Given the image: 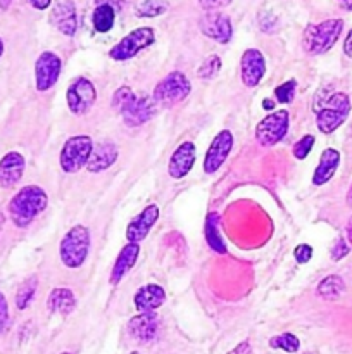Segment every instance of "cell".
I'll return each instance as SVG.
<instances>
[{
    "label": "cell",
    "instance_id": "1",
    "mask_svg": "<svg viewBox=\"0 0 352 354\" xmlns=\"http://www.w3.org/2000/svg\"><path fill=\"white\" fill-rule=\"evenodd\" d=\"M47 194L37 185L21 189L9 203V213L16 227L26 228L47 207Z\"/></svg>",
    "mask_w": 352,
    "mask_h": 354
},
{
    "label": "cell",
    "instance_id": "2",
    "mask_svg": "<svg viewBox=\"0 0 352 354\" xmlns=\"http://www.w3.org/2000/svg\"><path fill=\"white\" fill-rule=\"evenodd\" d=\"M314 113L317 114V128L323 133H333L351 113V100L345 93L337 92L323 97L314 104Z\"/></svg>",
    "mask_w": 352,
    "mask_h": 354
},
{
    "label": "cell",
    "instance_id": "3",
    "mask_svg": "<svg viewBox=\"0 0 352 354\" xmlns=\"http://www.w3.org/2000/svg\"><path fill=\"white\" fill-rule=\"evenodd\" d=\"M344 28L342 19H328L320 24H311L304 31L302 44L309 54H324L338 40Z\"/></svg>",
    "mask_w": 352,
    "mask_h": 354
},
{
    "label": "cell",
    "instance_id": "4",
    "mask_svg": "<svg viewBox=\"0 0 352 354\" xmlns=\"http://www.w3.org/2000/svg\"><path fill=\"white\" fill-rule=\"evenodd\" d=\"M90 249V232L83 225H76L61 242V259L68 268H79L85 263Z\"/></svg>",
    "mask_w": 352,
    "mask_h": 354
},
{
    "label": "cell",
    "instance_id": "5",
    "mask_svg": "<svg viewBox=\"0 0 352 354\" xmlns=\"http://www.w3.org/2000/svg\"><path fill=\"white\" fill-rule=\"evenodd\" d=\"M93 151V142L88 135H75L68 138L61 151V168L66 173H76L88 165Z\"/></svg>",
    "mask_w": 352,
    "mask_h": 354
},
{
    "label": "cell",
    "instance_id": "6",
    "mask_svg": "<svg viewBox=\"0 0 352 354\" xmlns=\"http://www.w3.org/2000/svg\"><path fill=\"white\" fill-rule=\"evenodd\" d=\"M190 90H192V85L188 78L182 71H173L155 86L154 100L171 106V104L185 100L190 95Z\"/></svg>",
    "mask_w": 352,
    "mask_h": 354
},
{
    "label": "cell",
    "instance_id": "7",
    "mask_svg": "<svg viewBox=\"0 0 352 354\" xmlns=\"http://www.w3.org/2000/svg\"><path fill=\"white\" fill-rule=\"evenodd\" d=\"M154 38L155 35L152 28H137L128 33L123 40L117 41L109 50V55L114 61H126V59L135 57L144 48L150 47L154 44Z\"/></svg>",
    "mask_w": 352,
    "mask_h": 354
},
{
    "label": "cell",
    "instance_id": "8",
    "mask_svg": "<svg viewBox=\"0 0 352 354\" xmlns=\"http://www.w3.org/2000/svg\"><path fill=\"white\" fill-rule=\"evenodd\" d=\"M289 111H275V113L266 116L264 120L257 124V128H255V138H257L259 144L264 145V147H271V145L283 140V137H285L286 131H289Z\"/></svg>",
    "mask_w": 352,
    "mask_h": 354
},
{
    "label": "cell",
    "instance_id": "9",
    "mask_svg": "<svg viewBox=\"0 0 352 354\" xmlns=\"http://www.w3.org/2000/svg\"><path fill=\"white\" fill-rule=\"evenodd\" d=\"M66 100H68L69 111L76 114V116H81V114L88 113L93 107V104H95L97 90L90 80L78 78L68 86Z\"/></svg>",
    "mask_w": 352,
    "mask_h": 354
},
{
    "label": "cell",
    "instance_id": "10",
    "mask_svg": "<svg viewBox=\"0 0 352 354\" xmlns=\"http://www.w3.org/2000/svg\"><path fill=\"white\" fill-rule=\"evenodd\" d=\"M233 149V135L231 131L223 130L214 137L213 144L209 145L206 158H204V171L207 175H213L221 168L226 158L230 156V151Z\"/></svg>",
    "mask_w": 352,
    "mask_h": 354
},
{
    "label": "cell",
    "instance_id": "11",
    "mask_svg": "<svg viewBox=\"0 0 352 354\" xmlns=\"http://www.w3.org/2000/svg\"><path fill=\"white\" fill-rule=\"evenodd\" d=\"M61 75V59L54 52H43L37 59L35 64V76H37V90L47 92L48 88L57 83Z\"/></svg>",
    "mask_w": 352,
    "mask_h": 354
},
{
    "label": "cell",
    "instance_id": "12",
    "mask_svg": "<svg viewBox=\"0 0 352 354\" xmlns=\"http://www.w3.org/2000/svg\"><path fill=\"white\" fill-rule=\"evenodd\" d=\"M199 26L207 38H213L219 44H228L233 35L230 17L223 12H207L206 16L200 17Z\"/></svg>",
    "mask_w": 352,
    "mask_h": 354
},
{
    "label": "cell",
    "instance_id": "13",
    "mask_svg": "<svg viewBox=\"0 0 352 354\" xmlns=\"http://www.w3.org/2000/svg\"><path fill=\"white\" fill-rule=\"evenodd\" d=\"M154 102L145 95H133L130 102L121 109V116H123L124 124L131 128L147 123L154 116Z\"/></svg>",
    "mask_w": 352,
    "mask_h": 354
},
{
    "label": "cell",
    "instance_id": "14",
    "mask_svg": "<svg viewBox=\"0 0 352 354\" xmlns=\"http://www.w3.org/2000/svg\"><path fill=\"white\" fill-rule=\"evenodd\" d=\"M242 82L245 86H255L266 73L264 55L255 48H248L242 55Z\"/></svg>",
    "mask_w": 352,
    "mask_h": 354
},
{
    "label": "cell",
    "instance_id": "15",
    "mask_svg": "<svg viewBox=\"0 0 352 354\" xmlns=\"http://www.w3.org/2000/svg\"><path fill=\"white\" fill-rule=\"evenodd\" d=\"M50 21L62 35L72 37L78 28V19H76V7L72 0H57L52 9Z\"/></svg>",
    "mask_w": 352,
    "mask_h": 354
},
{
    "label": "cell",
    "instance_id": "16",
    "mask_svg": "<svg viewBox=\"0 0 352 354\" xmlns=\"http://www.w3.org/2000/svg\"><path fill=\"white\" fill-rule=\"evenodd\" d=\"M157 315L154 311H145V313L137 315L128 324V332L131 337L138 342H150L157 335Z\"/></svg>",
    "mask_w": 352,
    "mask_h": 354
},
{
    "label": "cell",
    "instance_id": "17",
    "mask_svg": "<svg viewBox=\"0 0 352 354\" xmlns=\"http://www.w3.org/2000/svg\"><path fill=\"white\" fill-rule=\"evenodd\" d=\"M159 218V207L155 204H150V206L145 207L126 228V239L133 244H138L140 241H144L148 235L150 228L154 227L155 221Z\"/></svg>",
    "mask_w": 352,
    "mask_h": 354
},
{
    "label": "cell",
    "instance_id": "18",
    "mask_svg": "<svg viewBox=\"0 0 352 354\" xmlns=\"http://www.w3.org/2000/svg\"><path fill=\"white\" fill-rule=\"evenodd\" d=\"M195 162V145L192 142H183L169 159V175L179 180L190 173Z\"/></svg>",
    "mask_w": 352,
    "mask_h": 354
},
{
    "label": "cell",
    "instance_id": "19",
    "mask_svg": "<svg viewBox=\"0 0 352 354\" xmlns=\"http://www.w3.org/2000/svg\"><path fill=\"white\" fill-rule=\"evenodd\" d=\"M24 171V158L19 152H9L0 161V187L9 189L21 180Z\"/></svg>",
    "mask_w": 352,
    "mask_h": 354
},
{
    "label": "cell",
    "instance_id": "20",
    "mask_svg": "<svg viewBox=\"0 0 352 354\" xmlns=\"http://www.w3.org/2000/svg\"><path fill=\"white\" fill-rule=\"evenodd\" d=\"M117 159V147L113 142H100L93 147L86 169L92 173H100L110 168Z\"/></svg>",
    "mask_w": 352,
    "mask_h": 354
},
{
    "label": "cell",
    "instance_id": "21",
    "mask_svg": "<svg viewBox=\"0 0 352 354\" xmlns=\"http://www.w3.org/2000/svg\"><path fill=\"white\" fill-rule=\"evenodd\" d=\"M166 301V292L161 286H155V283H148L144 286L133 297L135 308H137L140 313L145 311H154L159 306H162V303Z\"/></svg>",
    "mask_w": 352,
    "mask_h": 354
},
{
    "label": "cell",
    "instance_id": "22",
    "mask_svg": "<svg viewBox=\"0 0 352 354\" xmlns=\"http://www.w3.org/2000/svg\"><path fill=\"white\" fill-rule=\"evenodd\" d=\"M138 254H140V248H138V244L130 242V244L124 245L123 251H121L119 256H117L116 263H114L113 273H110V283L116 286V283H119L121 280H123V277L126 275V273L133 268L135 263H137Z\"/></svg>",
    "mask_w": 352,
    "mask_h": 354
},
{
    "label": "cell",
    "instance_id": "23",
    "mask_svg": "<svg viewBox=\"0 0 352 354\" xmlns=\"http://www.w3.org/2000/svg\"><path fill=\"white\" fill-rule=\"evenodd\" d=\"M338 162H340V154L335 149H326L323 151L320 158V165H317L316 171L313 175V183L314 185H324L326 182H330L333 178L335 171L338 168Z\"/></svg>",
    "mask_w": 352,
    "mask_h": 354
},
{
    "label": "cell",
    "instance_id": "24",
    "mask_svg": "<svg viewBox=\"0 0 352 354\" xmlns=\"http://www.w3.org/2000/svg\"><path fill=\"white\" fill-rule=\"evenodd\" d=\"M47 306L50 313H59L62 317H68L69 313H72V310L76 308V299L75 294L71 292L66 287H59V289H54L48 296Z\"/></svg>",
    "mask_w": 352,
    "mask_h": 354
},
{
    "label": "cell",
    "instance_id": "25",
    "mask_svg": "<svg viewBox=\"0 0 352 354\" xmlns=\"http://www.w3.org/2000/svg\"><path fill=\"white\" fill-rule=\"evenodd\" d=\"M206 241L213 251L224 254L226 252V245H224L223 239L219 234V214L209 213L206 218Z\"/></svg>",
    "mask_w": 352,
    "mask_h": 354
},
{
    "label": "cell",
    "instance_id": "26",
    "mask_svg": "<svg viewBox=\"0 0 352 354\" xmlns=\"http://www.w3.org/2000/svg\"><path fill=\"white\" fill-rule=\"evenodd\" d=\"M114 19H116V12H114V7L110 3H100L93 10V28L99 33H107L114 26Z\"/></svg>",
    "mask_w": 352,
    "mask_h": 354
},
{
    "label": "cell",
    "instance_id": "27",
    "mask_svg": "<svg viewBox=\"0 0 352 354\" xmlns=\"http://www.w3.org/2000/svg\"><path fill=\"white\" fill-rule=\"evenodd\" d=\"M345 286H344V280L337 275H330L326 277L324 280H321L320 286H317V294H320L323 299H337V297L342 296L344 292Z\"/></svg>",
    "mask_w": 352,
    "mask_h": 354
},
{
    "label": "cell",
    "instance_id": "28",
    "mask_svg": "<svg viewBox=\"0 0 352 354\" xmlns=\"http://www.w3.org/2000/svg\"><path fill=\"white\" fill-rule=\"evenodd\" d=\"M37 286H38L37 277H30V279L24 280V282L21 283L19 290H17L16 294L17 310H24V308H28V304H30L31 299H33L35 292H37Z\"/></svg>",
    "mask_w": 352,
    "mask_h": 354
},
{
    "label": "cell",
    "instance_id": "29",
    "mask_svg": "<svg viewBox=\"0 0 352 354\" xmlns=\"http://www.w3.org/2000/svg\"><path fill=\"white\" fill-rule=\"evenodd\" d=\"M168 10V2L166 0H144L138 6L137 16L140 17H155L161 16Z\"/></svg>",
    "mask_w": 352,
    "mask_h": 354
},
{
    "label": "cell",
    "instance_id": "30",
    "mask_svg": "<svg viewBox=\"0 0 352 354\" xmlns=\"http://www.w3.org/2000/svg\"><path fill=\"white\" fill-rule=\"evenodd\" d=\"M269 346L273 349H282L285 353H297L300 348V342L293 334H282L269 339Z\"/></svg>",
    "mask_w": 352,
    "mask_h": 354
},
{
    "label": "cell",
    "instance_id": "31",
    "mask_svg": "<svg viewBox=\"0 0 352 354\" xmlns=\"http://www.w3.org/2000/svg\"><path fill=\"white\" fill-rule=\"evenodd\" d=\"M219 69H221V59L217 57V55H211V57H207L206 61L200 64L197 75H199V78L211 80L219 73Z\"/></svg>",
    "mask_w": 352,
    "mask_h": 354
},
{
    "label": "cell",
    "instance_id": "32",
    "mask_svg": "<svg viewBox=\"0 0 352 354\" xmlns=\"http://www.w3.org/2000/svg\"><path fill=\"white\" fill-rule=\"evenodd\" d=\"M295 80H289V82H285L283 85L276 86L275 88V95H276V100H278L280 104H290L293 100V95H295Z\"/></svg>",
    "mask_w": 352,
    "mask_h": 354
},
{
    "label": "cell",
    "instance_id": "33",
    "mask_svg": "<svg viewBox=\"0 0 352 354\" xmlns=\"http://www.w3.org/2000/svg\"><path fill=\"white\" fill-rule=\"evenodd\" d=\"M314 142L316 140H314L313 135H306V137H302L295 145H293V156H295L297 159H306L307 156H309L311 149H313Z\"/></svg>",
    "mask_w": 352,
    "mask_h": 354
},
{
    "label": "cell",
    "instance_id": "34",
    "mask_svg": "<svg viewBox=\"0 0 352 354\" xmlns=\"http://www.w3.org/2000/svg\"><path fill=\"white\" fill-rule=\"evenodd\" d=\"M133 95H135V93L131 92L128 86H123V88L116 90V93H114V97H113V107L121 113V109H123V107L126 106L128 102H130L131 97H133Z\"/></svg>",
    "mask_w": 352,
    "mask_h": 354
},
{
    "label": "cell",
    "instance_id": "35",
    "mask_svg": "<svg viewBox=\"0 0 352 354\" xmlns=\"http://www.w3.org/2000/svg\"><path fill=\"white\" fill-rule=\"evenodd\" d=\"M347 254H349L347 242H345L344 239H337L335 245L331 248V258H333V261H338V259H342L344 256H347Z\"/></svg>",
    "mask_w": 352,
    "mask_h": 354
},
{
    "label": "cell",
    "instance_id": "36",
    "mask_svg": "<svg viewBox=\"0 0 352 354\" xmlns=\"http://www.w3.org/2000/svg\"><path fill=\"white\" fill-rule=\"evenodd\" d=\"M293 256H295V259L299 263H307L311 259V256H313V248L307 244L297 245L295 251H293Z\"/></svg>",
    "mask_w": 352,
    "mask_h": 354
},
{
    "label": "cell",
    "instance_id": "37",
    "mask_svg": "<svg viewBox=\"0 0 352 354\" xmlns=\"http://www.w3.org/2000/svg\"><path fill=\"white\" fill-rule=\"evenodd\" d=\"M200 6L207 10H217V9H223V7L230 6L231 0H199Z\"/></svg>",
    "mask_w": 352,
    "mask_h": 354
},
{
    "label": "cell",
    "instance_id": "38",
    "mask_svg": "<svg viewBox=\"0 0 352 354\" xmlns=\"http://www.w3.org/2000/svg\"><path fill=\"white\" fill-rule=\"evenodd\" d=\"M7 322H9V308H7L6 297H3L2 292H0V332L6 328Z\"/></svg>",
    "mask_w": 352,
    "mask_h": 354
},
{
    "label": "cell",
    "instance_id": "39",
    "mask_svg": "<svg viewBox=\"0 0 352 354\" xmlns=\"http://www.w3.org/2000/svg\"><path fill=\"white\" fill-rule=\"evenodd\" d=\"M344 52H345V55H347V57H352V30L349 31L347 37H345Z\"/></svg>",
    "mask_w": 352,
    "mask_h": 354
},
{
    "label": "cell",
    "instance_id": "40",
    "mask_svg": "<svg viewBox=\"0 0 352 354\" xmlns=\"http://www.w3.org/2000/svg\"><path fill=\"white\" fill-rule=\"evenodd\" d=\"M228 354H251V344L248 342H242V344H238L233 351H230Z\"/></svg>",
    "mask_w": 352,
    "mask_h": 354
},
{
    "label": "cell",
    "instance_id": "41",
    "mask_svg": "<svg viewBox=\"0 0 352 354\" xmlns=\"http://www.w3.org/2000/svg\"><path fill=\"white\" fill-rule=\"evenodd\" d=\"M31 6L35 7V9H40V10H45L48 6L52 3V0H30Z\"/></svg>",
    "mask_w": 352,
    "mask_h": 354
},
{
    "label": "cell",
    "instance_id": "42",
    "mask_svg": "<svg viewBox=\"0 0 352 354\" xmlns=\"http://www.w3.org/2000/svg\"><path fill=\"white\" fill-rule=\"evenodd\" d=\"M12 3V0H0V12L9 9V6Z\"/></svg>",
    "mask_w": 352,
    "mask_h": 354
},
{
    "label": "cell",
    "instance_id": "43",
    "mask_svg": "<svg viewBox=\"0 0 352 354\" xmlns=\"http://www.w3.org/2000/svg\"><path fill=\"white\" fill-rule=\"evenodd\" d=\"M262 106H264V109H268V111L275 109V102H271V100H269V99L262 100Z\"/></svg>",
    "mask_w": 352,
    "mask_h": 354
},
{
    "label": "cell",
    "instance_id": "44",
    "mask_svg": "<svg viewBox=\"0 0 352 354\" xmlns=\"http://www.w3.org/2000/svg\"><path fill=\"white\" fill-rule=\"evenodd\" d=\"M347 235H349V241H351V244H352V218L347 225Z\"/></svg>",
    "mask_w": 352,
    "mask_h": 354
},
{
    "label": "cell",
    "instance_id": "45",
    "mask_svg": "<svg viewBox=\"0 0 352 354\" xmlns=\"http://www.w3.org/2000/svg\"><path fill=\"white\" fill-rule=\"evenodd\" d=\"M342 2H344V6H345V9H349V10H352V0H342Z\"/></svg>",
    "mask_w": 352,
    "mask_h": 354
},
{
    "label": "cell",
    "instance_id": "46",
    "mask_svg": "<svg viewBox=\"0 0 352 354\" xmlns=\"http://www.w3.org/2000/svg\"><path fill=\"white\" fill-rule=\"evenodd\" d=\"M347 204H349V206H352V187H351V190H349V196H347Z\"/></svg>",
    "mask_w": 352,
    "mask_h": 354
},
{
    "label": "cell",
    "instance_id": "47",
    "mask_svg": "<svg viewBox=\"0 0 352 354\" xmlns=\"http://www.w3.org/2000/svg\"><path fill=\"white\" fill-rule=\"evenodd\" d=\"M2 227H3V214L0 213V232H2Z\"/></svg>",
    "mask_w": 352,
    "mask_h": 354
},
{
    "label": "cell",
    "instance_id": "48",
    "mask_svg": "<svg viewBox=\"0 0 352 354\" xmlns=\"http://www.w3.org/2000/svg\"><path fill=\"white\" fill-rule=\"evenodd\" d=\"M2 52H3V44H2V40H0V55H2Z\"/></svg>",
    "mask_w": 352,
    "mask_h": 354
},
{
    "label": "cell",
    "instance_id": "49",
    "mask_svg": "<svg viewBox=\"0 0 352 354\" xmlns=\"http://www.w3.org/2000/svg\"><path fill=\"white\" fill-rule=\"evenodd\" d=\"M62 354H71V353H62Z\"/></svg>",
    "mask_w": 352,
    "mask_h": 354
},
{
    "label": "cell",
    "instance_id": "50",
    "mask_svg": "<svg viewBox=\"0 0 352 354\" xmlns=\"http://www.w3.org/2000/svg\"><path fill=\"white\" fill-rule=\"evenodd\" d=\"M130 354H138V353H130Z\"/></svg>",
    "mask_w": 352,
    "mask_h": 354
},
{
    "label": "cell",
    "instance_id": "51",
    "mask_svg": "<svg viewBox=\"0 0 352 354\" xmlns=\"http://www.w3.org/2000/svg\"><path fill=\"white\" fill-rule=\"evenodd\" d=\"M307 354H309V353H307Z\"/></svg>",
    "mask_w": 352,
    "mask_h": 354
}]
</instances>
